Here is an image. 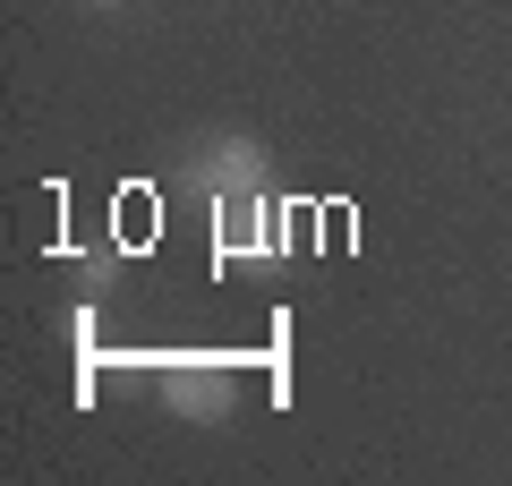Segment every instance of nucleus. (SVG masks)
Returning <instances> with one entry per match:
<instances>
[{
  "instance_id": "nucleus-2",
  "label": "nucleus",
  "mask_w": 512,
  "mask_h": 486,
  "mask_svg": "<svg viewBox=\"0 0 512 486\" xmlns=\"http://www.w3.org/2000/svg\"><path fill=\"white\" fill-rule=\"evenodd\" d=\"M188 188L205 197V214L231 197H256L265 188V145L248 137V128H222V137H197V154H188Z\"/></svg>"
},
{
  "instance_id": "nucleus-1",
  "label": "nucleus",
  "mask_w": 512,
  "mask_h": 486,
  "mask_svg": "<svg viewBox=\"0 0 512 486\" xmlns=\"http://www.w3.org/2000/svg\"><path fill=\"white\" fill-rule=\"evenodd\" d=\"M154 393H163L188 427H222V418L239 410V376H231L222 350H163V359H154Z\"/></svg>"
},
{
  "instance_id": "nucleus-4",
  "label": "nucleus",
  "mask_w": 512,
  "mask_h": 486,
  "mask_svg": "<svg viewBox=\"0 0 512 486\" xmlns=\"http://www.w3.org/2000/svg\"><path fill=\"white\" fill-rule=\"evenodd\" d=\"M94 9H120V0H94Z\"/></svg>"
},
{
  "instance_id": "nucleus-3",
  "label": "nucleus",
  "mask_w": 512,
  "mask_h": 486,
  "mask_svg": "<svg viewBox=\"0 0 512 486\" xmlns=\"http://www.w3.org/2000/svg\"><path fill=\"white\" fill-rule=\"evenodd\" d=\"M214 248L231 256V265H265V256L291 248V231H274V205H265V188H256V197L214 205Z\"/></svg>"
}]
</instances>
